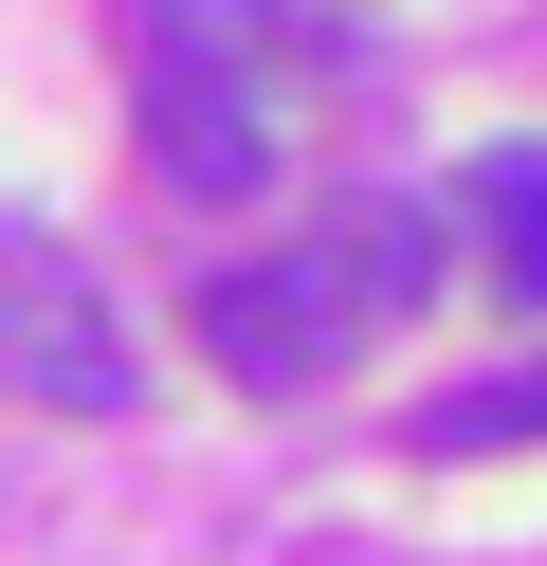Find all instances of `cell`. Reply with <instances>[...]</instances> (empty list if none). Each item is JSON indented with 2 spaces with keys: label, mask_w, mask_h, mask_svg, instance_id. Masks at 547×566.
<instances>
[{
  "label": "cell",
  "mask_w": 547,
  "mask_h": 566,
  "mask_svg": "<svg viewBox=\"0 0 547 566\" xmlns=\"http://www.w3.org/2000/svg\"><path fill=\"white\" fill-rule=\"evenodd\" d=\"M547 439V366H493V384H438L401 420V457H529Z\"/></svg>",
  "instance_id": "cell-6"
},
{
  "label": "cell",
  "mask_w": 547,
  "mask_h": 566,
  "mask_svg": "<svg viewBox=\"0 0 547 566\" xmlns=\"http://www.w3.org/2000/svg\"><path fill=\"white\" fill-rule=\"evenodd\" d=\"M0 366H19L55 420H128V384H146L128 329H109V293L73 256H36V238H0Z\"/></svg>",
  "instance_id": "cell-2"
},
{
  "label": "cell",
  "mask_w": 547,
  "mask_h": 566,
  "mask_svg": "<svg viewBox=\"0 0 547 566\" xmlns=\"http://www.w3.org/2000/svg\"><path fill=\"white\" fill-rule=\"evenodd\" d=\"M292 256H311V293L347 311V329H383V311H420V274H438V220L365 184V201H328V220L292 238Z\"/></svg>",
  "instance_id": "cell-4"
},
{
  "label": "cell",
  "mask_w": 547,
  "mask_h": 566,
  "mask_svg": "<svg viewBox=\"0 0 547 566\" xmlns=\"http://www.w3.org/2000/svg\"><path fill=\"white\" fill-rule=\"evenodd\" d=\"M146 165H165L182 201H255L292 165L274 74L238 55V0H146Z\"/></svg>",
  "instance_id": "cell-1"
},
{
  "label": "cell",
  "mask_w": 547,
  "mask_h": 566,
  "mask_svg": "<svg viewBox=\"0 0 547 566\" xmlns=\"http://www.w3.org/2000/svg\"><path fill=\"white\" fill-rule=\"evenodd\" d=\"M201 347L255 384V402H292V384H328V347H347V311L311 293V256H255V274H201Z\"/></svg>",
  "instance_id": "cell-3"
},
{
  "label": "cell",
  "mask_w": 547,
  "mask_h": 566,
  "mask_svg": "<svg viewBox=\"0 0 547 566\" xmlns=\"http://www.w3.org/2000/svg\"><path fill=\"white\" fill-rule=\"evenodd\" d=\"M456 220H474V256H493V293H511V311H547V147H474Z\"/></svg>",
  "instance_id": "cell-5"
}]
</instances>
